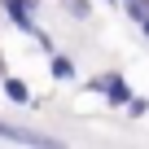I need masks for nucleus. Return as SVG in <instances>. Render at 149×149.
<instances>
[{"instance_id": "f257e3e1", "label": "nucleus", "mask_w": 149, "mask_h": 149, "mask_svg": "<svg viewBox=\"0 0 149 149\" xmlns=\"http://www.w3.org/2000/svg\"><path fill=\"white\" fill-rule=\"evenodd\" d=\"M35 5H40V0H0V13H5V22H9V26H18V31L35 35L44 48H53V40H48V35L35 26V18H31V13H35Z\"/></svg>"}, {"instance_id": "f03ea898", "label": "nucleus", "mask_w": 149, "mask_h": 149, "mask_svg": "<svg viewBox=\"0 0 149 149\" xmlns=\"http://www.w3.org/2000/svg\"><path fill=\"white\" fill-rule=\"evenodd\" d=\"M88 88H92V92H101L110 105H123V101L132 97V84L123 79V74H114V70H110V74H97V79H88Z\"/></svg>"}, {"instance_id": "7ed1b4c3", "label": "nucleus", "mask_w": 149, "mask_h": 149, "mask_svg": "<svg viewBox=\"0 0 149 149\" xmlns=\"http://www.w3.org/2000/svg\"><path fill=\"white\" fill-rule=\"evenodd\" d=\"M0 140H13V145H35V149H53L61 145L57 136H44L35 127H13V123H0Z\"/></svg>"}, {"instance_id": "20e7f679", "label": "nucleus", "mask_w": 149, "mask_h": 149, "mask_svg": "<svg viewBox=\"0 0 149 149\" xmlns=\"http://www.w3.org/2000/svg\"><path fill=\"white\" fill-rule=\"evenodd\" d=\"M48 74H53V79H61V84H70V79H74V61H70L66 53L48 48Z\"/></svg>"}, {"instance_id": "39448f33", "label": "nucleus", "mask_w": 149, "mask_h": 149, "mask_svg": "<svg viewBox=\"0 0 149 149\" xmlns=\"http://www.w3.org/2000/svg\"><path fill=\"white\" fill-rule=\"evenodd\" d=\"M5 97H9V101H18V105H26V101H31L26 79H18V74H5Z\"/></svg>"}, {"instance_id": "423d86ee", "label": "nucleus", "mask_w": 149, "mask_h": 149, "mask_svg": "<svg viewBox=\"0 0 149 149\" xmlns=\"http://www.w3.org/2000/svg\"><path fill=\"white\" fill-rule=\"evenodd\" d=\"M61 9L74 18V22H84V18H92V5L88 0H61Z\"/></svg>"}, {"instance_id": "0eeeda50", "label": "nucleus", "mask_w": 149, "mask_h": 149, "mask_svg": "<svg viewBox=\"0 0 149 149\" xmlns=\"http://www.w3.org/2000/svg\"><path fill=\"white\" fill-rule=\"evenodd\" d=\"M118 5H123V9H127V18H136V22H140V18H149V0H118Z\"/></svg>"}, {"instance_id": "6e6552de", "label": "nucleus", "mask_w": 149, "mask_h": 149, "mask_svg": "<svg viewBox=\"0 0 149 149\" xmlns=\"http://www.w3.org/2000/svg\"><path fill=\"white\" fill-rule=\"evenodd\" d=\"M123 105H127V118H145V114H149V101H145V97H127Z\"/></svg>"}, {"instance_id": "1a4fd4ad", "label": "nucleus", "mask_w": 149, "mask_h": 149, "mask_svg": "<svg viewBox=\"0 0 149 149\" xmlns=\"http://www.w3.org/2000/svg\"><path fill=\"white\" fill-rule=\"evenodd\" d=\"M140 31H145V35H149V18H140Z\"/></svg>"}, {"instance_id": "9d476101", "label": "nucleus", "mask_w": 149, "mask_h": 149, "mask_svg": "<svg viewBox=\"0 0 149 149\" xmlns=\"http://www.w3.org/2000/svg\"><path fill=\"white\" fill-rule=\"evenodd\" d=\"M105 5H118V0H105Z\"/></svg>"}]
</instances>
